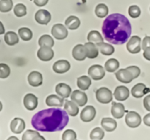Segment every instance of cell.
<instances>
[{"mask_svg":"<svg viewBox=\"0 0 150 140\" xmlns=\"http://www.w3.org/2000/svg\"><path fill=\"white\" fill-rule=\"evenodd\" d=\"M102 32L105 40L114 45H122L131 35L132 27L125 16L120 13H114L103 21Z\"/></svg>","mask_w":150,"mask_h":140,"instance_id":"6da1fadb","label":"cell"},{"mask_svg":"<svg viewBox=\"0 0 150 140\" xmlns=\"http://www.w3.org/2000/svg\"><path fill=\"white\" fill-rule=\"evenodd\" d=\"M69 122L66 111L59 108L43 109L35 114L32 118V125L36 130L44 132L62 131Z\"/></svg>","mask_w":150,"mask_h":140,"instance_id":"7a4b0ae2","label":"cell"},{"mask_svg":"<svg viewBox=\"0 0 150 140\" xmlns=\"http://www.w3.org/2000/svg\"><path fill=\"white\" fill-rule=\"evenodd\" d=\"M140 69L136 66H130L126 69H121L116 73V77L120 82L123 83H130L133 79L140 75Z\"/></svg>","mask_w":150,"mask_h":140,"instance_id":"3957f363","label":"cell"},{"mask_svg":"<svg viewBox=\"0 0 150 140\" xmlns=\"http://www.w3.org/2000/svg\"><path fill=\"white\" fill-rule=\"evenodd\" d=\"M96 99L100 103H110L113 99L112 92L107 88H100L96 91Z\"/></svg>","mask_w":150,"mask_h":140,"instance_id":"277c9868","label":"cell"},{"mask_svg":"<svg viewBox=\"0 0 150 140\" xmlns=\"http://www.w3.org/2000/svg\"><path fill=\"white\" fill-rule=\"evenodd\" d=\"M125 123L130 128H135L139 127L142 123V118L139 113L133 111L128 112L125 117Z\"/></svg>","mask_w":150,"mask_h":140,"instance_id":"5b68a950","label":"cell"},{"mask_svg":"<svg viewBox=\"0 0 150 140\" xmlns=\"http://www.w3.org/2000/svg\"><path fill=\"white\" fill-rule=\"evenodd\" d=\"M141 42L142 39L138 36H133L130 39L127 44V49L130 53L136 54L141 51L142 48H141Z\"/></svg>","mask_w":150,"mask_h":140,"instance_id":"8992f818","label":"cell"},{"mask_svg":"<svg viewBox=\"0 0 150 140\" xmlns=\"http://www.w3.org/2000/svg\"><path fill=\"white\" fill-rule=\"evenodd\" d=\"M51 34L57 39L62 40V39H64L67 37L68 32H67V29L64 27V25L57 23V24H55L52 27Z\"/></svg>","mask_w":150,"mask_h":140,"instance_id":"52a82bcc","label":"cell"},{"mask_svg":"<svg viewBox=\"0 0 150 140\" xmlns=\"http://www.w3.org/2000/svg\"><path fill=\"white\" fill-rule=\"evenodd\" d=\"M89 75L95 80H101L105 76V70L100 65H93L88 70Z\"/></svg>","mask_w":150,"mask_h":140,"instance_id":"ba28073f","label":"cell"},{"mask_svg":"<svg viewBox=\"0 0 150 140\" xmlns=\"http://www.w3.org/2000/svg\"><path fill=\"white\" fill-rule=\"evenodd\" d=\"M96 115V110L92 106H86L81 112V119L85 123L93 120Z\"/></svg>","mask_w":150,"mask_h":140,"instance_id":"9c48e42d","label":"cell"},{"mask_svg":"<svg viewBox=\"0 0 150 140\" xmlns=\"http://www.w3.org/2000/svg\"><path fill=\"white\" fill-rule=\"evenodd\" d=\"M71 99L73 102L80 106H83L87 103V96L81 90H74L71 93Z\"/></svg>","mask_w":150,"mask_h":140,"instance_id":"30bf717a","label":"cell"},{"mask_svg":"<svg viewBox=\"0 0 150 140\" xmlns=\"http://www.w3.org/2000/svg\"><path fill=\"white\" fill-rule=\"evenodd\" d=\"M38 104V97L32 93H27L23 98V105L29 111L34 110Z\"/></svg>","mask_w":150,"mask_h":140,"instance_id":"8fae6325","label":"cell"},{"mask_svg":"<svg viewBox=\"0 0 150 140\" xmlns=\"http://www.w3.org/2000/svg\"><path fill=\"white\" fill-rule=\"evenodd\" d=\"M54 52L51 48L48 47H41L38 51V57L43 61H51L54 58Z\"/></svg>","mask_w":150,"mask_h":140,"instance_id":"7c38bea8","label":"cell"},{"mask_svg":"<svg viewBox=\"0 0 150 140\" xmlns=\"http://www.w3.org/2000/svg\"><path fill=\"white\" fill-rule=\"evenodd\" d=\"M35 20L41 25H47L51 19V13L45 10H40L35 16Z\"/></svg>","mask_w":150,"mask_h":140,"instance_id":"4fadbf2b","label":"cell"},{"mask_svg":"<svg viewBox=\"0 0 150 140\" xmlns=\"http://www.w3.org/2000/svg\"><path fill=\"white\" fill-rule=\"evenodd\" d=\"M26 127L24 120L21 118H16L10 123V130L14 134H19L23 131Z\"/></svg>","mask_w":150,"mask_h":140,"instance_id":"5bb4252c","label":"cell"},{"mask_svg":"<svg viewBox=\"0 0 150 140\" xmlns=\"http://www.w3.org/2000/svg\"><path fill=\"white\" fill-rule=\"evenodd\" d=\"M70 69V64L66 60H59L54 63L53 66V70L56 73L63 74L67 72Z\"/></svg>","mask_w":150,"mask_h":140,"instance_id":"9a60e30c","label":"cell"},{"mask_svg":"<svg viewBox=\"0 0 150 140\" xmlns=\"http://www.w3.org/2000/svg\"><path fill=\"white\" fill-rule=\"evenodd\" d=\"M28 82L32 87H38L42 84V75L39 71H32L28 76Z\"/></svg>","mask_w":150,"mask_h":140,"instance_id":"2e32d148","label":"cell"},{"mask_svg":"<svg viewBox=\"0 0 150 140\" xmlns=\"http://www.w3.org/2000/svg\"><path fill=\"white\" fill-rule=\"evenodd\" d=\"M73 56L77 61H83L87 57L84 45L81 44L76 45L73 49Z\"/></svg>","mask_w":150,"mask_h":140,"instance_id":"e0dca14e","label":"cell"},{"mask_svg":"<svg viewBox=\"0 0 150 140\" xmlns=\"http://www.w3.org/2000/svg\"><path fill=\"white\" fill-rule=\"evenodd\" d=\"M114 96L115 99L118 101H125L126 99H128L130 96V91L129 89L125 86H118L115 89L114 91Z\"/></svg>","mask_w":150,"mask_h":140,"instance_id":"ac0fdd59","label":"cell"},{"mask_svg":"<svg viewBox=\"0 0 150 140\" xmlns=\"http://www.w3.org/2000/svg\"><path fill=\"white\" fill-rule=\"evenodd\" d=\"M111 112L113 117H114L115 118H117V119H120V118H122L124 116L126 111L125 109V106L122 104L113 102Z\"/></svg>","mask_w":150,"mask_h":140,"instance_id":"d6986e66","label":"cell"},{"mask_svg":"<svg viewBox=\"0 0 150 140\" xmlns=\"http://www.w3.org/2000/svg\"><path fill=\"white\" fill-rule=\"evenodd\" d=\"M45 103L49 106H59L62 107L64 104V99L63 98L59 97V96L55 94H52L48 96L46 98Z\"/></svg>","mask_w":150,"mask_h":140,"instance_id":"ffe728a7","label":"cell"},{"mask_svg":"<svg viewBox=\"0 0 150 140\" xmlns=\"http://www.w3.org/2000/svg\"><path fill=\"white\" fill-rule=\"evenodd\" d=\"M101 125L103 128L108 132L114 131L117 127V123L114 119L111 118H104L101 120Z\"/></svg>","mask_w":150,"mask_h":140,"instance_id":"44dd1931","label":"cell"},{"mask_svg":"<svg viewBox=\"0 0 150 140\" xmlns=\"http://www.w3.org/2000/svg\"><path fill=\"white\" fill-rule=\"evenodd\" d=\"M56 92L59 96L62 98H67L70 96L72 90L71 88L65 83H59L56 86Z\"/></svg>","mask_w":150,"mask_h":140,"instance_id":"7402d4cb","label":"cell"},{"mask_svg":"<svg viewBox=\"0 0 150 140\" xmlns=\"http://www.w3.org/2000/svg\"><path fill=\"white\" fill-rule=\"evenodd\" d=\"M84 47L86 48V55L88 58H95L98 56V48L95 45L93 42H86L84 44Z\"/></svg>","mask_w":150,"mask_h":140,"instance_id":"603a6c76","label":"cell"},{"mask_svg":"<svg viewBox=\"0 0 150 140\" xmlns=\"http://www.w3.org/2000/svg\"><path fill=\"white\" fill-rule=\"evenodd\" d=\"M147 91L146 85L143 83H138L132 88L131 93L135 98H142Z\"/></svg>","mask_w":150,"mask_h":140,"instance_id":"cb8c5ba5","label":"cell"},{"mask_svg":"<svg viewBox=\"0 0 150 140\" xmlns=\"http://www.w3.org/2000/svg\"><path fill=\"white\" fill-rule=\"evenodd\" d=\"M64 110L72 117H75L79 114V109L76 103L71 101H66L64 104Z\"/></svg>","mask_w":150,"mask_h":140,"instance_id":"d4e9b609","label":"cell"},{"mask_svg":"<svg viewBox=\"0 0 150 140\" xmlns=\"http://www.w3.org/2000/svg\"><path fill=\"white\" fill-rule=\"evenodd\" d=\"M97 47L99 49L100 52L105 55H111L114 52V48L111 45L105 42L97 43Z\"/></svg>","mask_w":150,"mask_h":140,"instance_id":"484cf974","label":"cell"},{"mask_svg":"<svg viewBox=\"0 0 150 140\" xmlns=\"http://www.w3.org/2000/svg\"><path fill=\"white\" fill-rule=\"evenodd\" d=\"M4 41H5L7 45L13 46V45H15L17 43H18L19 38L17 34L15 33V32H8L4 35Z\"/></svg>","mask_w":150,"mask_h":140,"instance_id":"4316f807","label":"cell"},{"mask_svg":"<svg viewBox=\"0 0 150 140\" xmlns=\"http://www.w3.org/2000/svg\"><path fill=\"white\" fill-rule=\"evenodd\" d=\"M91 79L88 76H81L77 79V85L78 87L82 90H88L89 86L91 85Z\"/></svg>","mask_w":150,"mask_h":140,"instance_id":"83f0119b","label":"cell"},{"mask_svg":"<svg viewBox=\"0 0 150 140\" xmlns=\"http://www.w3.org/2000/svg\"><path fill=\"white\" fill-rule=\"evenodd\" d=\"M80 20L76 16H70L65 20L66 26L69 29H70V30H75V29H78L79 27V26H80Z\"/></svg>","mask_w":150,"mask_h":140,"instance_id":"f1b7e54d","label":"cell"},{"mask_svg":"<svg viewBox=\"0 0 150 140\" xmlns=\"http://www.w3.org/2000/svg\"><path fill=\"white\" fill-rule=\"evenodd\" d=\"M120 67V62L115 58L108 59L105 64V69L108 72H114Z\"/></svg>","mask_w":150,"mask_h":140,"instance_id":"f546056e","label":"cell"},{"mask_svg":"<svg viewBox=\"0 0 150 140\" xmlns=\"http://www.w3.org/2000/svg\"><path fill=\"white\" fill-rule=\"evenodd\" d=\"M38 43L40 47H48L52 48L54 45V40L51 36L48 34L42 35L39 39Z\"/></svg>","mask_w":150,"mask_h":140,"instance_id":"4dcf8cb0","label":"cell"},{"mask_svg":"<svg viewBox=\"0 0 150 140\" xmlns=\"http://www.w3.org/2000/svg\"><path fill=\"white\" fill-rule=\"evenodd\" d=\"M87 39L89 42H96V43L103 42V38L102 37L100 32L98 31H91L88 34Z\"/></svg>","mask_w":150,"mask_h":140,"instance_id":"1f68e13d","label":"cell"},{"mask_svg":"<svg viewBox=\"0 0 150 140\" xmlns=\"http://www.w3.org/2000/svg\"><path fill=\"white\" fill-rule=\"evenodd\" d=\"M108 13V8L105 4H99L95 8V14L98 18H105Z\"/></svg>","mask_w":150,"mask_h":140,"instance_id":"d6a6232c","label":"cell"},{"mask_svg":"<svg viewBox=\"0 0 150 140\" xmlns=\"http://www.w3.org/2000/svg\"><path fill=\"white\" fill-rule=\"evenodd\" d=\"M105 133L102 128L97 127L94 128L90 133V139L92 140H102L103 139Z\"/></svg>","mask_w":150,"mask_h":140,"instance_id":"836d02e7","label":"cell"},{"mask_svg":"<svg viewBox=\"0 0 150 140\" xmlns=\"http://www.w3.org/2000/svg\"><path fill=\"white\" fill-rule=\"evenodd\" d=\"M18 34L23 41H29L32 38V32L28 28H21L18 30Z\"/></svg>","mask_w":150,"mask_h":140,"instance_id":"e575fe53","label":"cell"},{"mask_svg":"<svg viewBox=\"0 0 150 140\" xmlns=\"http://www.w3.org/2000/svg\"><path fill=\"white\" fill-rule=\"evenodd\" d=\"M13 0H1L0 1V11L1 13H7L13 8Z\"/></svg>","mask_w":150,"mask_h":140,"instance_id":"d590c367","label":"cell"},{"mask_svg":"<svg viewBox=\"0 0 150 140\" xmlns=\"http://www.w3.org/2000/svg\"><path fill=\"white\" fill-rule=\"evenodd\" d=\"M14 13L17 17L21 18L26 15V7L23 4H17L14 7Z\"/></svg>","mask_w":150,"mask_h":140,"instance_id":"8d00e7d4","label":"cell"},{"mask_svg":"<svg viewBox=\"0 0 150 140\" xmlns=\"http://www.w3.org/2000/svg\"><path fill=\"white\" fill-rule=\"evenodd\" d=\"M129 15L133 18H139L141 15V10L137 5H132L128 9Z\"/></svg>","mask_w":150,"mask_h":140,"instance_id":"74e56055","label":"cell"},{"mask_svg":"<svg viewBox=\"0 0 150 140\" xmlns=\"http://www.w3.org/2000/svg\"><path fill=\"white\" fill-rule=\"evenodd\" d=\"M77 135L73 130H66L62 134V140H76Z\"/></svg>","mask_w":150,"mask_h":140,"instance_id":"f35d334b","label":"cell"},{"mask_svg":"<svg viewBox=\"0 0 150 140\" xmlns=\"http://www.w3.org/2000/svg\"><path fill=\"white\" fill-rule=\"evenodd\" d=\"M10 74V69L7 64H0V77L2 79L7 78Z\"/></svg>","mask_w":150,"mask_h":140,"instance_id":"ab89813d","label":"cell"},{"mask_svg":"<svg viewBox=\"0 0 150 140\" xmlns=\"http://www.w3.org/2000/svg\"><path fill=\"white\" fill-rule=\"evenodd\" d=\"M39 133L33 130H27L22 136V140H33L35 136Z\"/></svg>","mask_w":150,"mask_h":140,"instance_id":"60d3db41","label":"cell"},{"mask_svg":"<svg viewBox=\"0 0 150 140\" xmlns=\"http://www.w3.org/2000/svg\"><path fill=\"white\" fill-rule=\"evenodd\" d=\"M142 49L144 50L146 49V48H150V36H145L144 39L142 41Z\"/></svg>","mask_w":150,"mask_h":140,"instance_id":"b9f144b4","label":"cell"},{"mask_svg":"<svg viewBox=\"0 0 150 140\" xmlns=\"http://www.w3.org/2000/svg\"><path fill=\"white\" fill-rule=\"evenodd\" d=\"M144 106L146 110L150 112V94L146 96L144 99Z\"/></svg>","mask_w":150,"mask_h":140,"instance_id":"7bdbcfd3","label":"cell"},{"mask_svg":"<svg viewBox=\"0 0 150 140\" xmlns=\"http://www.w3.org/2000/svg\"><path fill=\"white\" fill-rule=\"evenodd\" d=\"M34 2L38 7H42L48 2V0H34Z\"/></svg>","mask_w":150,"mask_h":140,"instance_id":"ee69618b","label":"cell"},{"mask_svg":"<svg viewBox=\"0 0 150 140\" xmlns=\"http://www.w3.org/2000/svg\"><path fill=\"white\" fill-rule=\"evenodd\" d=\"M144 123L147 126H150V113L145 115L144 118Z\"/></svg>","mask_w":150,"mask_h":140,"instance_id":"f6af8a7d","label":"cell"},{"mask_svg":"<svg viewBox=\"0 0 150 140\" xmlns=\"http://www.w3.org/2000/svg\"><path fill=\"white\" fill-rule=\"evenodd\" d=\"M144 57L148 61H150V48H146L144 52Z\"/></svg>","mask_w":150,"mask_h":140,"instance_id":"bcb514c9","label":"cell"},{"mask_svg":"<svg viewBox=\"0 0 150 140\" xmlns=\"http://www.w3.org/2000/svg\"><path fill=\"white\" fill-rule=\"evenodd\" d=\"M33 140H45V139L43 136H42L41 135H40V134H38V135L35 136V138L33 139Z\"/></svg>","mask_w":150,"mask_h":140,"instance_id":"7dc6e473","label":"cell"},{"mask_svg":"<svg viewBox=\"0 0 150 140\" xmlns=\"http://www.w3.org/2000/svg\"><path fill=\"white\" fill-rule=\"evenodd\" d=\"M0 25H1V31L0 32V34H2L4 32V26H3V24H2V23H1V22H0Z\"/></svg>","mask_w":150,"mask_h":140,"instance_id":"c3c4849f","label":"cell"},{"mask_svg":"<svg viewBox=\"0 0 150 140\" xmlns=\"http://www.w3.org/2000/svg\"><path fill=\"white\" fill-rule=\"evenodd\" d=\"M7 140H19V139L16 136H10V138L7 139Z\"/></svg>","mask_w":150,"mask_h":140,"instance_id":"681fc988","label":"cell"}]
</instances>
